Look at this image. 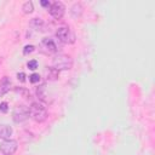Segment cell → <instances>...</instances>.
<instances>
[{
  "label": "cell",
  "mask_w": 155,
  "mask_h": 155,
  "mask_svg": "<svg viewBox=\"0 0 155 155\" xmlns=\"http://www.w3.org/2000/svg\"><path fill=\"white\" fill-rule=\"evenodd\" d=\"M48 8H50V10H48V11H50V15H51L54 19H61V18L64 16V13H65V6H64L63 2H61V1H54V2H52Z\"/></svg>",
  "instance_id": "cell-5"
},
{
  "label": "cell",
  "mask_w": 155,
  "mask_h": 155,
  "mask_svg": "<svg viewBox=\"0 0 155 155\" xmlns=\"http://www.w3.org/2000/svg\"><path fill=\"white\" fill-rule=\"evenodd\" d=\"M29 25H30L31 28H34L35 30H39V29L42 28V25H44V21H42L41 18H33V19L30 21Z\"/></svg>",
  "instance_id": "cell-12"
},
{
  "label": "cell",
  "mask_w": 155,
  "mask_h": 155,
  "mask_svg": "<svg viewBox=\"0 0 155 155\" xmlns=\"http://www.w3.org/2000/svg\"><path fill=\"white\" fill-rule=\"evenodd\" d=\"M34 46L33 45H27V46H24V48H23V54H28V53H31L33 51H34Z\"/></svg>",
  "instance_id": "cell-17"
},
{
  "label": "cell",
  "mask_w": 155,
  "mask_h": 155,
  "mask_svg": "<svg viewBox=\"0 0 155 155\" xmlns=\"http://www.w3.org/2000/svg\"><path fill=\"white\" fill-rule=\"evenodd\" d=\"M12 136V127L8 125H0V138L1 139H10Z\"/></svg>",
  "instance_id": "cell-9"
},
{
  "label": "cell",
  "mask_w": 155,
  "mask_h": 155,
  "mask_svg": "<svg viewBox=\"0 0 155 155\" xmlns=\"http://www.w3.org/2000/svg\"><path fill=\"white\" fill-rule=\"evenodd\" d=\"M18 148V144L16 140L13 139H5L1 144H0V150L4 155H12Z\"/></svg>",
  "instance_id": "cell-6"
},
{
  "label": "cell",
  "mask_w": 155,
  "mask_h": 155,
  "mask_svg": "<svg viewBox=\"0 0 155 155\" xmlns=\"http://www.w3.org/2000/svg\"><path fill=\"white\" fill-rule=\"evenodd\" d=\"M40 4H41V6H44V7H50V1H46V0H41L40 1Z\"/></svg>",
  "instance_id": "cell-20"
},
{
  "label": "cell",
  "mask_w": 155,
  "mask_h": 155,
  "mask_svg": "<svg viewBox=\"0 0 155 155\" xmlns=\"http://www.w3.org/2000/svg\"><path fill=\"white\" fill-rule=\"evenodd\" d=\"M11 87V80L8 76H4L0 80V97H2L5 93H7L10 91Z\"/></svg>",
  "instance_id": "cell-8"
},
{
  "label": "cell",
  "mask_w": 155,
  "mask_h": 155,
  "mask_svg": "<svg viewBox=\"0 0 155 155\" xmlns=\"http://www.w3.org/2000/svg\"><path fill=\"white\" fill-rule=\"evenodd\" d=\"M7 110H8V104H7L6 102L0 103V111H1V113H6Z\"/></svg>",
  "instance_id": "cell-18"
},
{
  "label": "cell",
  "mask_w": 155,
  "mask_h": 155,
  "mask_svg": "<svg viewBox=\"0 0 155 155\" xmlns=\"http://www.w3.org/2000/svg\"><path fill=\"white\" fill-rule=\"evenodd\" d=\"M41 47L45 48L46 52H48V53H54V52H57V46H56L54 41H53L52 39H50V38L42 39V41H41Z\"/></svg>",
  "instance_id": "cell-7"
},
{
  "label": "cell",
  "mask_w": 155,
  "mask_h": 155,
  "mask_svg": "<svg viewBox=\"0 0 155 155\" xmlns=\"http://www.w3.org/2000/svg\"><path fill=\"white\" fill-rule=\"evenodd\" d=\"M27 67H28L30 70H35V69L38 68V61H35V59L29 61V62L27 63Z\"/></svg>",
  "instance_id": "cell-16"
},
{
  "label": "cell",
  "mask_w": 155,
  "mask_h": 155,
  "mask_svg": "<svg viewBox=\"0 0 155 155\" xmlns=\"http://www.w3.org/2000/svg\"><path fill=\"white\" fill-rule=\"evenodd\" d=\"M29 116H30V113L27 105H17L12 113V119L16 124L25 121L27 119H29Z\"/></svg>",
  "instance_id": "cell-3"
},
{
  "label": "cell",
  "mask_w": 155,
  "mask_h": 155,
  "mask_svg": "<svg viewBox=\"0 0 155 155\" xmlns=\"http://www.w3.org/2000/svg\"><path fill=\"white\" fill-rule=\"evenodd\" d=\"M70 13H71V16H73V17H75V18L80 17V16H81V13H82V5H81L80 2L74 4V5L70 7Z\"/></svg>",
  "instance_id": "cell-10"
},
{
  "label": "cell",
  "mask_w": 155,
  "mask_h": 155,
  "mask_svg": "<svg viewBox=\"0 0 155 155\" xmlns=\"http://www.w3.org/2000/svg\"><path fill=\"white\" fill-rule=\"evenodd\" d=\"M17 79H18L21 82H24V81H25V74H24L23 71L18 73V74H17Z\"/></svg>",
  "instance_id": "cell-19"
},
{
  "label": "cell",
  "mask_w": 155,
  "mask_h": 155,
  "mask_svg": "<svg viewBox=\"0 0 155 155\" xmlns=\"http://www.w3.org/2000/svg\"><path fill=\"white\" fill-rule=\"evenodd\" d=\"M22 10H23L24 13H31L33 10H34L33 2H31V1H27V2H24L23 6H22Z\"/></svg>",
  "instance_id": "cell-14"
},
{
  "label": "cell",
  "mask_w": 155,
  "mask_h": 155,
  "mask_svg": "<svg viewBox=\"0 0 155 155\" xmlns=\"http://www.w3.org/2000/svg\"><path fill=\"white\" fill-rule=\"evenodd\" d=\"M56 36L63 44H73L75 41V35L70 31L68 27H59L56 31Z\"/></svg>",
  "instance_id": "cell-4"
},
{
  "label": "cell",
  "mask_w": 155,
  "mask_h": 155,
  "mask_svg": "<svg viewBox=\"0 0 155 155\" xmlns=\"http://www.w3.org/2000/svg\"><path fill=\"white\" fill-rule=\"evenodd\" d=\"M58 74H59V71L56 70V69L52 68V67L47 69V79H48V80H56V79L58 78Z\"/></svg>",
  "instance_id": "cell-13"
},
{
  "label": "cell",
  "mask_w": 155,
  "mask_h": 155,
  "mask_svg": "<svg viewBox=\"0 0 155 155\" xmlns=\"http://www.w3.org/2000/svg\"><path fill=\"white\" fill-rule=\"evenodd\" d=\"M30 117L36 122H44L47 119V110L44 104L39 102H33L29 107Z\"/></svg>",
  "instance_id": "cell-1"
},
{
  "label": "cell",
  "mask_w": 155,
  "mask_h": 155,
  "mask_svg": "<svg viewBox=\"0 0 155 155\" xmlns=\"http://www.w3.org/2000/svg\"><path fill=\"white\" fill-rule=\"evenodd\" d=\"M73 67V61L69 56L59 53L57 56H54L52 58V68H54L56 70H68L71 69Z\"/></svg>",
  "instance_id": "cell-2"
},
{
  "label": "cell",
  "mask_w": 155,
  "mask_h": 155,
  "mask_svg": "<svg viewBox=\"0 0 155 155\" xmlns=\"http://www.w3.org/2000/svg\"><path fill=\"white\" fill-rule=\"evenodd\" d=\"M29 81H30L31 84H36V82H39V81H40V75L36 74V73H33V74L29 76Z\"/></svg>",
  "instance_id": "cell-15"
},
{
  "label": "cell",
  "mask_w": 155,
  "mask_h": 155,
  "mask_svg": "<svg viewBox=\"0 0 155 155\" xmlns=\"http://www.w3.org/2000/svg\"><path fill=\"white\" fill-rule=\"evenodd\" d=\"M36 94L39 97V99L44 101V102H47V94H46V85L42 84L40 87H38L36 90Z\"/></svg>",
  "instance_id": "cell-11"
}]
</instances>
